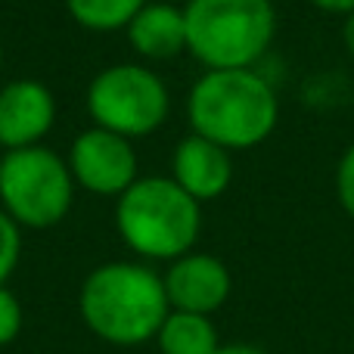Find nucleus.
<instances>
[{
	"mask_svg": "<svg viewBox=\"0 0 354 354\" xmlns=\"http://www.w3.org/2000/svg\"><path fill=\"white\" fill-rule=\"evenodd\" d=\"M78 308L87 330L122 348L156 339L162 320L171 311L165 280L137 261H109L91 270L81 283Z\"/></svg>",
	"mask_w": 354,
	"mask_h": 354,
	"instance_id": "1",
	"label": "nucleus"
},
{
	"mask_svg": "<svg viewBox=\"0 0 354 354\" xmlns=\"http://www.w3.org/2000/svg\"><path fill=\"white\" fill-rule=\"evenodd\" d=\"M187 118L193 134L239 153L274 134L280 100L255 68H208L187 97Z\"/></svg>",
	"mask_w": 354,
	"mask_h": 354,
	"instance_id": "2",
	"label": "nucleus"
},
{
	"mask_svg": "<svg viewBox=\"0 0 354 354\" xmlns=\"http://www.w3.org/2000/svg\"><path fill=\"white\" fill-rule=\"evenodd\" d=\"M202 202H196L174 177H137L115 205V227L131 252L156 261L193 252L202 230Z\"/></svg>",
	"mask_w": 354,
	"mask_h": 354,
	"instance_id": "3",
	"label": "nucleus"
},
{
	"mask_svg": "<svg viewBox=\"0 0 354 354\" xmlns=\"http://www.w3.org/2000/svg\"><path fill=\"white\" fill-rule=\"evenodd\" d=\"M187 53L205 68H252L277 35L274 0H189Z\"/></svg>",
	"mask_w": 354,
	"mask_h": 354,
	"instance_id": "4",
	"label": "nucleus"
},
{
	"mask_svg": "<svg viewBox=\"0 0 354 354\" xmlns=\"http://www.w3.org/2000/svg\"><path fill=\"white\" fill-rule=\"evenodd\" d=\"M75 202V177L62 156L47 147L10 149L0 159V208L19 227L59 224Z\"/></svg>",
	"mask_w": 354,
	"mask_h": 354,
	"instance_id": "5",
	"label": "nucleus"
},
{
	"mask_svg": "<svg viewBox=\"0 0 354 354\" xmlns=\"http://www.w3.org/2000/svg\"><path fill=\"white\" fill-rule=\"evenodd\" d=\"M171 109L165 81L147 66L118 62L103 72L87 87V112L93 124L128 137H147L159 131Z\"/></svg>",
	"mask_w": 354,
	"mask_h": 354,
	"instance_id": "6",
	"label": "nucleus"
},
{
	"mask_svg": "<svg viewBox=\"0 0 354 354\" xmlns=\"http://www.w3.org/2000/svg\"><path fill=\"white\" fill-rule=\"evenodd\" d=\"M68 168L78 187L97 196H122L137 180V153L128 137L93 124L75 137Z\"/></svg>",
	"mask_w": 354,
	"mask_h": 354,
	"instance_id": "7",
	"label": "nucleus"
},
{
	"mask_svg": "<svg viewBox=\"0 0 354 354\" xmlns=\"http://www.w3.org/2000/svg\"><path fill=\"white\" fill-rule=\"evenodd\" d=\"M162 280H165V295L171 311L205 314V317L224 308L233 289L227 264L208 252H187V255L174 258Z\"/></svg>",
	"mask_w": 354,
	"mask_h": 354,
	"instance_id": "8",
	"label": "nucleus"
},
{
	"mask_svg": "<svg viewBox=\"0 0 354 354\" xmlns=\"http://www.w3.org/2000/svg\"><path fill=\"white\" fill-rule=\"evenodd\" d=\"M56 122V100L47 84L19 78L0 87V147H37Z\"/></svg>",
	"mask_w": 354,
	"mask_h": 354,
	"instance_id": "9",
	"label": "nucleus"
},
{
	"mask_svg": "<svg viewBox=\"0 0 354 354\" xmlns=\"http://www.w3.org/2000/svg\"><path fill=\"white\" fill-rule=\"evenodd\" d=\"M171 177L196 202H212L227 193L233 180L230 149L218 147L202 134H189L177 143L171 159Z\"/></svg>",
	"mask_w": 354,
	"mask_h": 354,
	"instance_id": "10",
	"label": "nucleus"
},
{
	"mask_svg": "<svg viewBox=\"0 0 354 354\" xmlns=\"http://www.w3.org/2000/svg\"><path fill=\"white\" fill-rule=\"evenodd\" d=\"M128 41L137 56L143 59H174L187 53V16L183 6L165 3V0H147L143 10L131 19Z\"/></svg>",
	"mask_w": 354,
	"mask_h": 354,
	"instance_id": "11",
	"label": "nucleus"
},
{
	"mask_svg": "<svg viewBox=\"0 0 354 354\" xmlns=\"http://www.w3.org/2000/svg\"><path fill=\"white\" fill-rule=\"evenodd\" d=\"M156 342L162 354H214L221 348L212 317L189 311H168L156 333Z\"/></svg>",
	"mask_w": 354,
	"mask_h": 354,
	"instance_id": "12",
	"label": "nucleus"
},
{
	"mask_svg": "<svg viewBox=\"0 0 354 354\" xmlns=\"http://www.w3.org/2000/svg\"><path fill=\"white\" fill-rule=\"evenodd\" d=\"M147 0H66V10L87 31H122Z\"/></svg>",
	"mask_w": 354,
	"mask_h": 354,
	"instance_id": "13",
	"label": "nucleus"
},
{
	"mask_svg": "<svg viewBox=\"0 0 354 354\" xmlns=\"http://www.w3.org/2000/svg\"><path fill=\"white\" fill-rule=\"evenodd\" d=\"M19 258H22V227L0 208V286H6Z\"/></svg>",
	"mask_w": 354,
	"mask_h": 354,
	"instance_id": "14",
	"label": "nucleus"
},
{
	"mask_svg": "<svg viewBox=\"0 0 354 354\" xmlns=\"http://www.w3.org/2000/svg\"><path fill=\"white\" fill-rule=\"evenodd\" d=\"M19 330H22V305L6 286H0V348L16 342Z\"/></svg>",
	"mask_w": 354,
	"mask_h": 354,
	"instance_id": "15",
	"label": "nucleus"
},
{
	"mask_svg": "<svg viewBox=\"0 0 354 354\" xmlns=\"http://www.w3.org/2000/svg\"><path fill=\"white\" fill-rule=\"evenodd\" d=\"M336 196H339L342 212L354 221V143L345 149L336 165Z\"/></svg>",
	"mask_w": 354,
	"mask_h": 354,
	"instance_id": "16",
	"label": "nucleus"
},
{
	"mask_svg": "<svg viewBox=\"0 0 354 354\" xmlns=\"http://www.w3.org/2000/svg\"><path fill=\"white\" fill-rule=\"evenodd\" d=\"M311 3L324 12H336V16H351L354 12V0H311Z\"/></svg>",
	"mask_w": 354,
	"mask_h": 354,
	"instance_id": "17",
	"label": "nucleus"
},
{
	"mask_svg": "<svg viewBox=\"0 0 354 354\" xmlns=\"http://www.w3.org/2000/svg\"><path fill=\"white\" fill-rule=\"evenodd\" d=\"M214 354H268L264 348H258V345H245V342H233V345H221Z\"/></svg>",
	"mask_w": 354,
	"mask_h": 354,
	"instance_id": "18",
	"label": "nucleus"
},
{
	"mask_svg": "<svg viewBox=\"0 0 354 354\" xmlns=\"http://www.w3.org/2000/svg\"><path fill=\"white\" fill-rule=\"evenodd\" d=\"M342 44H345V50H348V56L354 59V12H351V16H345V25H342Z\"/></svg>",
	"mask_w": 354,
	"mask_h": 354,
	"instance_id": "19",
	"label": "nucleus"
},
{
	"mask_svg": "<svg viewBox=\"0 0 354 354\" xmlns=\"http://www.w3.org/2000/svg\"><path fill=\"white\" fill-rule=\"evenodd\" d=\"M165 3H174V6H187L189 0H165Z\"/></svg>",
	"mask_w": 354,
	"mask_h": 354,
	"instance_id": "20",
	"label": "nucleus"
},
{
	"mask_svg": "<svg viewBox=\"0 0 354 354\" xmlns=\"http://www.w3.org/2000/svg\"><path fill=\"white\" fill-rule=\"evenodd\" d=\"M0 66H3V47H0Z\"/></svg>",
	"mask_w": 354,
	"mask_h": 354,
	"instance_id": "21",
	"label": "nucleus"
}]
</instances>
